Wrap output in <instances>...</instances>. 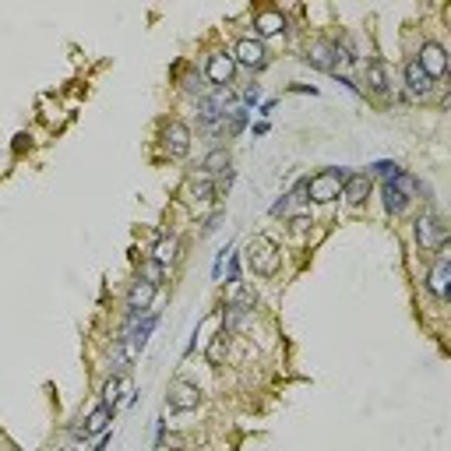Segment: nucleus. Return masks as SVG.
I'll use <instances>...</instances> for the list:
<instances>
[{
    "label": "nucleus",
    "instance_id": "obj_11",
    "mask_svg": "<svg viewBox=\"0 0 451 451\" xmlns=\"http://www.w3.org/2000/svg\"><path fill=\"white\" fill-rule=\"evenodd\" d=\"M371 173H349V180L342 184V198L349 201V205H364L367 201V194H371Z\"/></svg>",
    "mask_w": 451,
    "mask_h": 451
},
{
    "label": "nucleus",
    "instance_id": "obj_8",
    "mask_svg": "<svg viewBox=\"0 0 451 451\" xmlns=\"http://www.w3.org/2000/svg\"><path fill=\"white\" fill-rule=\"evenodd\" d=\"M162 141H166V152H169L173 159H184V155L191 152V131L180 124V120H169V124H166Z\"/></svg>",
    "mask_w": 451,
    "mask_h": 451
},
{
    "label": "nucleus",
    "instance_id": "obj_2",
    "mask_svg": "<svg viewBox=\"0 0 451 451\" xmlns=\"http://www.w3.org/2000/svg\"><path fill=\"white\" fill-rule=\"evenodd\" d=\"M416 191H420V180L399 169L395 176L385 180V208H388L392 215H402V212L409 208V201H413Z\"/></svg>",
    "mask_w": 451,
    "mask_h": 451
},
{
    "label": "nucleus",
    "instance_id": "obj_12",
    "mask_svg": "<svg viewBox=\"0 0 451 451\" xmlns=\"http://www.w3.org/2000/svg\"><path fill=\"white\" fill-rule=\"evenodd\" d=\"M406 88H409V99H427L430 88H434V81L423 74V67H420L416 60L406 64Z\"/></svg>",
    "mask_w": 451,
    "mask_h": 451
},
{
    "label": "nucleus",
    "instance_id": "obj_26",
    "mask_svg": "<svg viewBox=\"0 0 451 451\" xmlns=\"http://www.w3.org/2000/svg\"><path fill=\"white\" fill-rule=\"evenodd\" d=\"M399 169H402L399 162H374V166H371V173H378V176H395Z\"/></svg>",
    "mask_w": 451,
    "mask_h": 451
},
{
    "label": "nucleus",
    "instance_id": "obj_9",
    "mask_svg": "<svg viewBox=\"0 0 451 451\" xmlns=\"http://www.w3.org/2000/svg\"><path fill=\"white\" fill-rule=\"evenodd\" d=\"M233 71H236L233 53H212L208 64H205V74H208V81H212L215 88H226L229 78H233Z\"/></svg>",
    "mask_w": 451,
    "mask_h": 451
},
{
    "label": "nucleus",
    "instance_id": "obj_19",
    "mask_svg": "<svg viewBox=\"0 0 451 451\" xmlns=\"http://www.w3.org/2000/svg\"><path fill=\"white\" fill-rule=\"evenodd\" d=\"M226 352H229V331L222 328V331H215V338L208 342L205 356H208V364H212V367H219L222 359H226Z\"/></svg>",
    "mask_w": 451,
    "mask_h": 451
},
{
    "label": "nucleus",
    "instance_id": "obj_23",
    "mask_svg": "<svg viewBox=\"0 0 451 451\" xmlns=\"http://www.w3.org/2000/svg\"><path fill=\"white\" fill-rule=\"evenodd\" d=\"M254 303H257V293H254V289H247V286H243V289H236V296L229 300V307H233V310H240V314H247Z\"/></svg>",
    "mask_w": 451,
    "mask_h": 451
},
{
    "label": "nucleus",
    "instance_id": "obj_29",
    "mask_svg": "<svg viewBox=\"0 0 451 451\" xmlns=\"http://www.w3.org/2000/svg\"><path fill=\"white\" fill-rule=\"evenodd\" d=\"M229 282H240V257H229Z\"/></svg>",
    "mask_w": 451,
    "mask_h": 451
},
{
    "label": "nucleus",
    "instance_id": "obj_4",
    "mask_svg": "<svg viewBox=\"0 0 451 451\" xmlns=\"http://www.w3.org/2000/svg\"><path fill=\"white\" fill-rule=\"evenodd\" d=\"M416 240L423 250H441L448 243V222L437 212H423L416 219Z\"/></svg>",
    "mask_w": 451,
    "mask_h": 451
},
{
    "label": "nucleus",
    "instance_id": "obj_31",
    "mask_svg": "<svg viewBox=\"0 0 451 451\" xmlns=\"http://www.w3.org/2000/svg\"><path fill=\"white\" fill-rule=\"evenodd\" d=\"M110 441H113V434H110V430H106V434H103V437H99V444H96V448H92V451H106V448H110Z\"/></svg>",
    "mask_w": 451,
    "mask_h": 451
},
{
    "label": "nucleus",
    "instance_id": "obj_7",
    "mask_svg": "<svg viewBox=\"0 0 451 451\" xmlns=\"http://www.w3.org/2000/svg\"><path fill=\"white\" fill-rule=\"evenodd\" d=\"M416 64L423 67V74H427L430 81H437V78L448 74V53H444V46H437V43H423Z\"/></svg>",
    "mask_w": 451,
    "mask_h": 451
},
{
    "label": "nucleus",
    "instance_id": "obj_5",
    "mask_svg": "<svg viewBox=\"0 0 451 451\" xmlns=\"http://www.w3.org/2000/svg\"><path fill=\"white\" fill-rule=\"evenodd\" d=\"M448 282H451V254L441 247L437 250V261H434V268H430V279H427V289L444 303L448 300Z\"/></svg>",
    "mask_w": 451,
    "mask_h": 451
},
{
    "label": "nucleus",
    "instance_id": "obj_22",
    "mask_svg": "<svg viewBox=\"0 0 451 451\" xmlns=\"http://www.w3.org/2000/svg\"><path fill=\"white\" fill-rule=\"evenodd\" d=\"M131 385L124 381V378H110L106 385H103V402L110 406V409H117V402H120V392H127Z\"/></svg>",
    "mask_w": 451,
    "mask_h": 451
},
{
    "label": "nucleus",
    "instance_id": "obj_24",
    "mask_svg": "<svg viewBox=\"0 0 451 451\" xmlns=\"http://www.w3.org/2000/svg\"><path fill=\"white\" fill-rule=\"evenodd\" d=\"M141 279L152 282V286H159V282L166 279V268H162L159 261H141Z\"/></svg>",
    "mask_w": 451,
    "mask_h": 451
},
{
    "label": "nucleus",
    "instance_id": "obj_14",
    "mask_svg": "<svg viewBox=\"0 0 451 451\" xmlns=\"http://www.w3.org/2000/svg\"><path fill=\"white\" fill-rule=\"evenodd\" d=\"M155 289H159V286H152V282L138 279V282L131 286V293H127V310H131V314H145V310L152 307V296H155Z\"/></svg>",
    "mask_w": 451,
    "mask_h": 451
},
{
    "label": "nucleus",
    "instance_id": "obj_20",
    "mask_svg": "<svg viewBox=\"0 0 451 451\" xmlns=\"http://www.w3.org/2000/svg\"><path fill=\"white\" fill-rule=\"evenodd\" d=\"M226 169H229V152H226V148L208 152V155H205V162H201V173H208V176H222Z\"/></svg>",
    "mask_w": 451,
    "mask_h": 451
},
{
    "label": "nucleus",
    "instance_id": "obj_28",
    "mask_svg": "<svg viewBox=\"0 0 451 451\" xmlns=\"http://www.w3.org/2000/svg\"><path fill=\"white\" fill-rule=\"evenodd\" d=\"M257 99H261V92H257V85H250L247 92H243V103H247V106H254Z\"/></svg>",
    "mask_w": 451,
    "mask_h": 451
},
{
    "label": "nucleus",
    "instance_id": "obj_1",
    "mask_svg": "<svg viewBox=\"0 0 451 451\" xmlns=\"http://www.w3.org/2000/svg\"><path fill=\"white\" fill-rule=\"evenodd\" d=\"M247 264L254 268L257 275L272 279V275L279 272V264H282V250H279V243H275L272 236H254V240H250V247H247Z\"/></svg>",
    "mask_w": 451,
    "mask_h": 451
},
{
    "label": "nucleus",
    "instance_id": "obj_27",
    "mask_svg": "<svg viewBox=\"0 0 451 451\" xmlns=\"http://www.w3.org/2000/svg\"><path fill=\"white\" fill-rule=\"evenodd\" d=\"M289 226H293V229H296V233H303V229H310V226H314V222H310V219H307V215H293V219H289Z\"/></svg>",
    "mask_w": 451,
    "mask_h": 451
},
{
    "label": "nucleus",
    "instance_id": "obj_10",
    "mask_svg": "<svg viewBox=\"0 0 451 451\" xmlns=\"http://www.w3.org/2000/svg\"><path fill=\"white\" fill-rule=\"evenodd\" d=\"M233 60H240V64H247V67H264V60H268L264 43L254 39V36H243V39L233 46Z\"/></svg>",
    "mask_w": 451,
    "mask_h": 451
},
{
    "label": "nucleus",
    "instance_id": "obj_25",
    "mask_svg": "<svg viewBox=\"0 0 451 451\" xmlns=\"http://www.w3.org/2000/svg\"><path fill=\"white\" fill-rule=\"evenodd\" d=\"M247 117H250L247 106H243V110H233V113H229V124H226V138H236V134L247 127Z\"/></svg>",
    "mask_w": 451,
    "mask_h": 451
},
{
    "label": "nucleus",
    "instance_id": "obj_6",
    "mask_svg": "<svg viewBox=\"0 0 451 451\" xmlns=\"http://www.w3.org/2000/svg\"><path fill=\"white\" fill-rule=\"evenodd\" d=\"M201 406V388L191 381H173L169 385V409L173 413H191Z\"/></svg>",
    "mask_w": 451,
    "mask_h": 451
},
{
    "label": "nucleus",
    "instance_id": "obj_17",
    "mask_svg": "<svg viewBox=\"0 0 451 451\" xmlns=\"http://www.w3.org/2000/svg\"><path fill=\"white\" fill-rule=\"evenodd\" d=\"M187 198L191 201H212L215 198V176H208V173H194L191 180H187Z\"/></svg>",
    "mask_w": 451,
    "mask_h": 451
},
{
    "label": "nucleus",
    "instance_id": "obj_16",
    "mask_svg": "<svg viewBox=\"0 0 451 451\" xmlns=\"http://www.w3.org/2000/svg\"><path fill=\"white\" fill-rule=\"evenodd\" d=\"M307 64H314V67H321V71H331V74H335V64H338V50H335V43H314V46L307 50Z\"/></svg>",
    "mask_w": 451,
    "mask_h": 451
},
{
    "label": "nucleus",
    "instance_id": "obj_21",
    "mask_svg": "<svg viewBox=\"0 0 451 451\" xmlns=\"http://www.w3.org/2000/svg\"><path fill=\"white\" fill-rule=\"evenodd\" d=\"M176 250H180V240H176V236H166V240H159V243H155V250H152V261H159V264L166 268V264L176 257Z\"/></svg>",
    "mask_w": 451,
    "mask_h": 451
},
{
    "label": "nucleus",
    "instance_id": "obj_3",
    "mask_svg": "<svg viewBox=\"0 0 451 451\" xmlns=\"http://www.w3.org/2000/svg\"><path fill=\"white\" fill-rule=\"evenodd\" d=\"M345 180H349L345 169H321V173H314V176L307 180V198L328 205V201H335V198L342 194V184H345Z\"/></svg>",
    "mask_w": 451,
    "mask_h": 451
},
{
    "label": "nucleus",
    "instance_id": "obj_30",
    "mask_svg": "<svg viewBox=\"0 0 451 451\" xmlns=\"http://www.w3.org/2000/svg\"><path fill=\"white\" fill-rule=\"evenodd\" d=\"M219 222H222V215H212V219L205 222V236H208V233H215V229H219Z\"/></svg>",
    "mask_w": 451,
    "mask_h": 451
},
{
    "label": "nucleus",
    "instance_id": "obj_15",
    "mask_svg": "<svg viewBox=\"0 0 451 451\" xmlns=\"http://www.w3.org/2000/svg\"><path fill=\"white\" fill-rule=\"evenodd\" d=\"M367 85H371V92L374 96H388V64L381 57H371L367 60Z\"/></svg>",
    "mask_w": 451,
    "mask_h": 451
},
{
    "label": "nucleus",
    "instance_id": "obj_13",
    "mask_svg": "<svg viewBox=\"0 0 451 451\" xmlns=\"http://www.w3.org/2000/svg\"><path fill=\"white\" fill-rule=\"evenodd\" d=\"M254 29H257V39H268V36H279V32H286V18H282V11H257L254 15Z\"/></svg>",
    "mask_w": 451,
    "mask_h": 451
},
{
    "label": "nucleus",
    "instance_id": "obj_18",
    "mask_svg": "<svg viewBox=\"0 0 451 451\" xmlns=\"http://www.w3.org/2000/svg\"><path fill=\"white\" fill-rule=\"evenodd\" d=\"M110 423H113V409L103 402V406H96L92 413H88V420H85V434H106L110 430Z\"/></svg>",
    "mask_w": 451,
    "mask_h": 451
}]
</instances>
